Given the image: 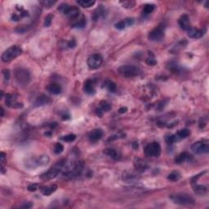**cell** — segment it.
I'll list each match as a JSON object with an SVG mask.
<instances>
[{
  "instance_id": "obj_1",
  "label": "cell",
  "mask_w": 209,
  "mask_h": 209,
  "mask_svg": "<svg viewBox=\"0 0 209 209\" xmlns=\"http://www.w3.org/2000/svg\"><path fill=\"white\" fill-rule=\"evenodd\" d=\"M172 201L174 204H178V205H182V206H186V205H194V198L190 195V194H185V193H179V194H172L169 197Z\"/></svg>"
},
{
  "instance_id": "obj_2",
  "label": "cell",
  "mask_w": 209,
  "mask_h": 209,
  "mask_svg": "<svg viewBox=\"0 0 209 209\" xmlns=\"http://www.w3.org/2000/svg\"><path fill=\"white\" fill-rule=\"evenodd\" d=\"M22 53V49L21 48L17 45H14V46L10 47L9 48L6 50L1 56V59L3 62H9V61H12L17 56H19L20 54Z\"/></svg>"
},
{
  "instance_id": "obj_3",
  "label": "cell",
  "mask_w": 209,
  "mask_h": 209,
  "mask_svg": "<svg viewBox=\"0 0 209 209\" xmlns=\"http://www.w3.org/2000/svg\"><path fill=\"white\" fill-rule=\"evenodd\" d=\"M14 74L19 84L26 85L30 81V73L25 68H17Z\"/></svg>"
},
{
  "instance_id": "obj_4",
  "label": "cell",
  "mask_w": 209,
  "mask_h": 209,
  "mask_svg": "<svg viewBox=\"0 0 209 209\" xmlns=\"http://www.w3.org/2000/svg\"><path fill=\"white\" fill-rule=\"evenodd\" d=\"M118 72L122 76L134 77L139 75L141 73V70L139 67L135 66H122L118 69Z\"/></svg>"
},
{
  "instance_id": "obj_5",
  "label": "cell",
  "mask_w": 209,
  "mask_h": 209,
  "mask_svg": "<svg viewBox=\"0 0 209 209\" xmlns=\"http://www.w3.org/2000/svg\"><path fill=\"white\" fill-rule=\"evenodd\" d=\"M63 164L64 163H58L57 165L54 166L53 168H51L49 170L44 172V174L41 175V179L44 180V181H50L51 179L56 178V176H58L59 173L61 172V171L62 170V167H63Z\"/></svg>"
},
{
  "instance_id": "obj_6",
  "label": "cell",
  "mask_w": 209,
  "mask_h": 209,
  "mask_svg": "<svg viewBox=\"0 0 209 209\" xmlns=\"http://www.w3.org/2000/svg\"><path fill=\"white\" fill-rule=\"evenodd\" d=\"M49 159L48 155H41L36 158H31L30 160L27 161L26 167L29 168H34L37 167H41V166H46L48 164Z\"/></svg>"
},
{
  "instance_id": "obj_7",
  "label": "cell",
  "mask_w": 209,
  "mask_h": 209,
  "mask_svg": "<svg viewBox=\"0 0 209 209\" xmlns=\"http://www.w3.org/2000/svg\"><path fill=\"white\" fill-rule=\"evenodd\" d=\"M145 155L148 157H158L161 154V146L158 142H152L146 145L145 149Z\"/></svg>"
},
{
  "instance_id": "obj_8",
  "label": "cell",
  "mask_w": 209,
  "mask_h": 209,
  "mask_svg": "<svg viewBox=\"0 0 209 209\" xmlns=\"http://www.w3.org/2000/svg\"><path fill=\"white\" fill-rule=\"evenodd\" d=\"M191 151H193V153L196 154H202L208 153V142L207 140L197 141V142H195L194 144L192 145Z\"/></svg>"
},
{
  "instance_id": "obj_9",
  "label": "cell",
  "mask_w": 209,
  "mask_h": 209,
  "mask_svg": "<svg viewBox=\"0 0 209 209\" xmlns=\"http://www.w3.org/2000/svg\"><path fill=\"white\" fill-rule=\"evenodd\" d=\"M103 62V57L100 54H92L87 58V66L90 69H98Z\"/></svg>"
},
{
  "instance_id": "obj_10",
  "label": "cell",
  "mask_w": 209,
  "mask_h": 209,
  "mask_svg": "<svg viewBox=\"0 0 209 209\" xmlns=\"http://www.w3.org/2000/svg\"><path fill=\"white\" fill-rule=\"evenodd\" d=\"M148 38L151 41H160L164 38V26H158L150 32Z\"/></svg>"
},
{
  "instance_id": "obj_11",
  "label": "cell",
  "mask_w": 209,
  "mask_h": 209,
  "mask_svg": "<svg viewBox=\"0 0 209 209\" xmlns=\"http://www.w3.org/2000/svg\"><path fill=\"white\" fill-rule=\"evenodd\" d=\"M5 102L6 104L8 105V107L13 108V109H20V108L23 107L22 103H20L19 101H17V98H16L14 95H6Z\"/></svg>"
},
{
  "instance_id": "obj_12",
  "label": "cell",
  "mask_w": 209,
  "mask_h": 209,
  "mask_svg": "<svg viewBox=\"0 0 209 209\" xmlns=\"http://www.w3.org/2000/svg\"><path fill=\"white\" fill-rule=\"evenodd\" d=\"M63 14L66 16L67 17L69 18L70 20H74L76 17H78L80 15V10L79 8H77L75 6H69L67 5L66 9L63 12Z\"/></svg>"
},
{
  "instance_id": "obj_13",
  "label": "cell",
  "mask_w": 209,
  "mask_h": 209,
  "mask_svg": "<svg viewBox=\"0 0 209 209\" xmlns=\"http://www.w3.org/2000/svg\"><path fill=\"white\" fill-rule=\"evenodd\" d=\"M86 24H87L86 17L83 14H80L78 17L72 20L71 26L73 28H83L86 26Z\"/></svg>"
},
{
  "instance_id": "obj_14",
  "label": "cell",
  "mask_w": 209,
  "mask_h": 209,
  "mask_svg": "<svg viewBox=\"0 0 209 209\" xmlns=\"http://www.w3.org/2000/svg\"><path fill=\"white\" fill-rule=\"evenodd\" d=\"M134 24V19L133 18H127L125 20H120L118 23H116L115 25V28L119 30H124L125 28H127L128 26H133Z\"/></svg>"
},
{
  "instance_id": "obj_15",
  "label": "cell",
  "mask_w": 209,
  "mask_h": 209,
  "mask_svg": "<svg viewBox=\"0 0 209 209\" xmlns=\"http://www.w3.org/2000/svg\"><path fill=\"white\" fill-rule=\"evenodd\" d=\"M179 26H181V28L183 30L187 31L191 26H190V18L187 15H182L181 17L179 18L178 20Z\"/></svg>"
},
{
  "instance_id": "obj_16",
  "label": "cell",
  "mask_w": 209,
  "mask_h": 209,
  "mask_svg": "<svg viewBox=\"0 0 209 209\" xmlns=\"http://www.w3.org/2000/svg\"><path fill=\"white\" fill-rule=\"evenodd\" d=\"M190 135V132L189 129L184 128V129L179 130L176 134H173L174 141L175 142L180 141V140H183V139L186 138L187 136H189Z\"/></svg>"
},
{
  "instance_id": "obj_17",
  "label": "cell",
  "mask_w": 209,
  "mask_h": 209,
  "mask_svg": "<svg viewBox=\"0 0 209 209\" xmlns=\"http://www.w3.org/2000/svg\"><path fill=\"white\" fill-rule=\"evenodd\" d=\"M103 132L101 129H95L92 131L88 135V139L91 142H97L102 137Z\"/></svg>"
},
{
  "instance_id": "obj_18",
  "label": "cell",
  "mask_w": 209,
  "mask_h": 209,
  "mask_svg": "<svg viewBox=\"0 0 209 209\" xmlns=\"http://www.w3.org/2000/svg\"><path fill=\"white\" fill-rule=\"evenodd\" d=\"M83 91H84L85 93L88 95L94 94L96 89H95L94 82L92 81V79H87V81L85 82L84 86H83Z\"/></svg>"
},
{
  "instance_id": "obj_19",
  "label": "cell",
  "mask_w": 209,
  "mask_h": 209,
  "mask_svg": "<svg viewBox=\"0 0 209 209\" xmlns=\"http://www.w3.org/2000/svg\"><path fill=\"white\" fill-rule=\"evenodd\" d=\"M186 32H187V34H188L190 38H199L204 35L203 30L194 28V27H192V26Z\"/></svg>"
},
{
  "instance_id": "obj_20",
  "label": "cell",
  "mask_w": 209,
  "mask_h": 209,
  "mask_svg": "<svg viewBox=\"0 0 209 209\" xmlns=\"http://www.w3.org/2000/svg\"><path fill=\"white\" fill-rule=\"evenodd\" d=\"M192 158V156L188 154L187 152H183V153L180 154L176 158H175V163L176 164H181V163L188 162Z\"/></svg>"
},
{
  "instance_id": "obj_21",
  "label": "cell",
  "mask_w": 209,
  "mask_h": 209,
  "mask_svg": "<svg viewBox=\"0 0 209 209\" xmlns=\"http://www.w3.org/2000/svg\"><path fill=\"white\" fill-rule=\"evenodd\" d=\"M56 190H57V186L56 185H51V186H44V187H41L40 188L41 193L44 195H45V196L51 195L52 193L56 191Z\"/></svg>"
},
{
  "instance_id": "obj_22",
  "label": "cell",
  "mask_w": 209,
  "mask_h": 209,
  "mask_svg": "<svg viewBox=\"0 0 209 209\" xmlns=\"http://www.w3.org/2000/svg\"><path fill=\"white\" fill-rule=\"evenodd\" d=\"M48 91L53 95H58L61 92V87L57 83H51L48 87Z\"/></svg>"
},
{
  "instance_id": "obj_23",
  "label": "cell",
  "mask_w": 209,
  "mask_h": 209,
  "mask_svg": "<svg viewBox=\"0 0 209 209\" xmlns=\"http://www.w3.org/2000/svg\"><path fill=\"white\" fill-rule=\"evenodd\" d=\"M135 168L138 171L144 172L145 169L147 168V164L144 160L140 159V158H138L135 162Z\"/></svg>"
},
{
  "instance_id": "obj_24",
  "label": "cell",
  "mask_w": 209,
  "mask_h": 209,
  "mask_svg": "<svg viewBox=\"0 0 209 209\" xmlns=\"http://www.w3.org/2000/svg\"><path fill=\"white\" fill-rule=\"evenodd\" d=\"M49 102H50V100H49L48 97L43 95V96H40V97L37 98L35 101V104L37 106H41V105L48 104Z\"/></svg>"
},
{
  "instance_id": "obj_25",
  "label": "cell",
  "mask_w": 209,
  "mask_h": 209,
  "mask_svg": "<svg viewBox=\"0 0 209 209\" xmlns=\"http://www.w3.org/2000/svg\"><path fill=\"white\" fill-rule=\"evenodd\" d=\"M194 190L197 194L203 195V194H206L207 188L205 186H203V185H196L195 186H194Z\"/></svg>"
},
{
  "instance_id": "obj_26",
  "label": "cell",
  "mask_w": 209,
  "mask_h": 209,
  "mask_svg": "<svg viewBox=\"0 0 209 209\" xmlns=\"http://www.w3.org/2000/svg\"><path fill=\"white\" fill-rule=\"evenodd\" d=\"M77 3H78L79 5L83 7V8H88L94 5L96 2L95 1H91V0H81V1H78Z\"/></svg>"
},
{
  "instance_id": "obj_27",
  "label": "cell",
  "mask_w": 209,
  "mask_h": 209,
  "mask_svg": "<svg viewBox=\"0 0 209 209\" xmlns=\"http://www.w3.org/2000/svg\"><path fill=\"white\" fill-rule=\"evenodd\" d=\"M104 154L109 156V157H110V158H114V159H117L118 158L117 151H115V150H114V149H105V150H104Z\"/></svg>"
},
{
  "instance_id": "obj_28",
  "label": "cell",
  "mask_w": 209,
  "mask_h": 209,
  "mask_svg": "<svg viewBox=\"0 0 209 209\" xmlns=\"http://www.w3.org/2000/svg\"><path fill=\"white\" fill-rule=\"evenodd\" d=\"M100 109L102 110V112H107L109 110H111V105L110 103H108L105 101H102L100 102Z\"/></svg>"
},
{
  "instance_id": "obj_29",
  "label": "cell",
  "mask_w": 209,
  "mask_h": 209,
  "mask_svg": "<svg viewBox=\"0 0 209 209\" xmlns=\"http://www.w3.org/2000/svg\"><path fill=\"white\" fill-rule=\"evenodd\" d=\"M104 87H106L110 92H115L116 91V84L112 81L107 80L104 83Z\"/></svg>"
},
{
  "instance_id": "obj_30",
  "label": "cell",
  "mask_w": 209,
  "mask_h": 209,
  "mask_svg": "<svg viewBox=\"0 0 209 209\" xmlns=\"http://www.w3.org/2000/svg\"><path fill=\"white\" fill-rule=\"evenodd\" d=\"M181 178V174L179 172H172L168 176V179L171 181H177L179 179Z\"/></svg>"
},
{
  "instance_id": "obj_31",
  "label": "cell",
  "mask_w": 209,
  "mask_h": 209,
  "mask_svg": "<svg viewBox=\"0 0 209 209\" xmlns=\"http://www.w3.org/2000/svg\"><path fill=\"white\" fill-rule=\"evenodd\" d=\"M154 7L155 6L154 5V4H145L144 6V8H143V14H145V15L151 14L154 10Z\"/></svg>"
},
{
  "instance_id": "obj_32",
  "label": "cell",
  "mask_w": 209,
  "mask_h": 209,
  "mask_svg": "<svg viewBox=\"0 0 209 209\" xmlns=\"http://www.w3.org/2000/svg\"><path fill=\"white\" fill-rule=\"evenodd\" d=\"M120 3L125 8H132L135 6L136 3L134 1H121Z\"/></svg>"
},
{
  "instance_id": "obj_33",
  "label": "cell",
  "mask_w": 209,
  "mask_h": 209,
  "mask_svg": "<svg viewBox=\"0 0 209 209\" xmlns=\"http://www.w3.org/2000/svg\"><path fill=\"white\" fill-rule=\"evenodd\" d=\"M40 3L42 5L45 7V8H51L53 5H55L56 3V1H51V0H44V1H41Z\"/></svg>"
},
{
  "instance_id": "obj_34",
  "label": "cell",
  "mask_w": 209,
  "mask_h": 209,
  "mask_svg": "<svg viewBox=\"0 0 209 209\" xmlns=\"http://www.w3.org/2000/svg\"><path fill=\"white\" fill-rule=\"evenodd\" d=\"M63 151H64V146L61 145V143H56L54 146V153L59 154L62 153Z\"/></svg>"
},
{
  "instance_id": "obj_35",
  "label": "cell",
  "mask_w": 209,
  "mask_h": 209,
  "mask_svg": "<svg viewBox=\"0 0 209 209\" xmlns=\"http://www.w3.org/2000/svg\"><path fill=\"white\" fill-rule=\"evenodd\" d=\"M61 139L64 140V141H66V142H72V141H74L76 139V136L74 135V134H69V135L62 136Z\"/></svg>"
},
{
  "instance_id": "obj_36",
  "label": "cell",
  "mask_w": 209,
  "mask_h": 209,
  "mask_svg": "<svg viewBox=\"0 0 209 209\" xmlns=\"http://www.w3.org/2000/svg\"><path fill=\"white\" fill-rule=\"evenodd\" d=\"M52 18H53V16L51 15V14L47 16L46 17H45V20H44V26H46V27H49V26H51Z\"/></svg>"
},
{
  "instance_id": "obj_37",
  "label": "cell",
  "mask_w": 209,
  "mask_h": 209,
  "mask_svg": "<svg viewBox=\"0 0 209 209\" xmlns=\"http://www.w3.org/2000/svg\"><path fill=\"white\" fill-rule=\"evenodd\" d=\"M38 184L33 183V184H30V185H29L28 188H27V189H28L29 191L34 192V191H36L37 190H38Z\"/></svg>"
},
{
  "instance_id": "obj_38",
  "label": "cell",
  "mask_w": 209,
  "mask_h": 209,
  "mask_svg": "<svg viewBox=\"0 0 209 209\" xmlns=\"http://www.w3.org/2000/svg\"><path fill=\"white\" fill-rule=\"evenodd\" d=\"M165 140H166V142L168 143V144H173V143H175V141H174V138H173V134H172V135L166 136Z\"/></svg>"
},
{
  "instance_id": "obj_39",
  "label": "cell",
  "mask_w": 209,
  "mask_h": 209,
  "mask_svg": "<svg viewBox=\"0 0 209 209\" xmlns=\"http://www.w3.org/2000/svg\"><path fill=\"white\" fill-rule=\"evenodd\" d=\"M0 160H1L2 164H4V163H7V155H6L5 153L1 152V154H0Z\"/></svg>"
},
{
  "instance_id": "obj_40",
  "label": "cell",
  "mask_w": 209,
  "mask_h": 209,
  "mask_svg": "<svg viewBox=\"0 0 209 209\" xmlns=\"http://www.w3.org/2000/svg\"><path fill=\"white\" fill-rule=\"evenodd\" d=\"M3 76H4L5 80L8 81V80H9V78H10V71H9V69H3Z\"/></svg>"
},
{
  "instance_id": "obj_41",
  "label": "cell",
  "mask_w": 209,
  "mask_h": 209,
  "mask_svg": "<svg viewBox=\"0 0 209 209\" xmlns=\"http://www.w3.org/2000/svg\"><path fill=\"white\" fill-rule=\"evenodd\" d=\"M67 46L69 47V48H75V46H76V42H75L74 39H72V40L69 41V42L67 43Z\"/></svg>"
},
{
  "instance_id": "obj_42",
  "label": "cell",
  "mask_w": 209,
  "mask_h": 209,
  "mask_svg": "<svg viewBox=\"0 0 209 209\" xmlns=\"http://www.w3.org/2000/svg\"><path fill=\"white\" fill-rule=\"evenodd\" d=\"M146 63L150 66H154V65L157 64V61L154 58H148L146 60Z\"/></svg>"
},
{
  "instance_id": "obj_43",
  "label": "cell",
  "mask_w": 209,
  "mask_h": 209,
  "mask_svg": "<svg viewBox=\"0 0 209 209\" xmlns=\"http://www.w3.org/2000/svg\"><path fill=\"white\" fill-rule=\"evenodd\" d=\"M32 206H33V205H32L30 203H26V204H23V205H21L20 207H23V208H30Z\"/></svg>"
},
{
  "instance_id": "obj_44",
  "label": "cell",
  "mask_w": 209,
  "mask_h": 209,
  "mask_svg": "<svg viewBox=\"0 0 209 209\" xmlns=\"http://www.w3.org/2000/svg\"><path fill=\"white\" fill-rule=\"evenodd\" d=\"M127 110H128V109H127L126 107H122V108H120L119 110V112L120 114H123V113L127 112Z\"/></svg>"
},
{
  "instance_id": "obj_45",
  "label": "cell",
  "mask_w": 209,
  "mask_h": 209,
  "mask_svg": "<svg viewBox=\"0 0 209 209\" xmlns=\"http://www.w3.org/2000/svg\"><path fill=\"white\" fill-rule=\"evenodd\" d=\"M4 172H5V168H3V165L2 164V165H1V173L3 174Z\"/></svg>"
},
{
  "instance_id": "obj_46",
  "label": "cell",
  "mask_w": 209,
  "mask_h": 209,
  "mask_svg": "<svg viewBox=\"0 0 209 209\" xmlns=\"http://www.w3.org/2000/svg\"><path fill=\"white\" fill-rule=\"evenodd\" d=\"M133 146L134 147L135 149H137L138 148V144H136V143H133Z\"/></svg>"
},
{
  "instance_id": "obj_47",
  "label": "cell",
  "mask_w": 209,
  "mask_h": 209,
  "mask_svg": "<svg viewBox=\"0 0 209 209\" xmlns=\"http://www.w3.org/2000/svg\"><path fill=\"white\" fill-rule=\"evenodd\" d=\"M3 115H4V110L3 108H1V117H3Z\"/></svg>"
}]
</instances>
